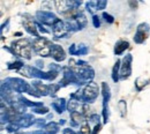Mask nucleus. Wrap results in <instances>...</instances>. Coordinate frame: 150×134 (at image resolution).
Segmentation results:
<instances>
[{
  "label": "nucleus",
  "instance_id": "nucleus-2",
  "mask_svg": "<svg viewBox=\"0 0 150 134\" xmlns=\"http://www.w3.org/2000/svg\"><path fill=\"white\" fill-rule=\"evenodd\" d=\"M33 42H34V39L31 38H20L13 40L11 44V48L14 52V56L27 59V60L31 59L33 52H34Z\"/></svg>",
  "mask_w": 150,
  "mask_h": 134
},
{
  "label": "nucleus",
  "instance_id": "nucleus-14",
  "mask_svg": "<svg viewBox=\"0 0 150 134\" xmlns=\"http://www.w3.org/2000/svg\"><path fill=\"white\" fill-rule=\"evenodd\" d=\"M131 44H129V40L126 38H121V39H118L117 43L114 44V49H113V53L115 56H121L124 55V52L129 49Z\"/></svg>",
  "mask_w": 150,
  "mask_h": 134
},
{
  "label": "nucleus",
  "instance_id": "nucleus-8",
  "mask_svg": "<svg viewBox=\"0 0 150 134\" xmlns=\"http://www.w3.org/2000/svg\"><path fill=\"white\" fill-rule=\"evenodd\" d=\"M35 19L39 23H42L43 26H49V27H53V24L59 20L53 12H47V11H43V9H38L35 12Z\"/></svg>",
  "mask_w": 150,
  "mask_h": 134
},
{
  "label": "nucleus",
  "instance_id": "nucleus-36",
  "mask_svg": "<svg viewBox=\"0 0 150 134\" xmlns=\"http://www.w3.org/2000/svg\"><path fill=\"white\" fill-rule=\"evenodd\" d=\"M44 61H43V59H37V60H35V67H37L38 69H42L43 71V68H44Z\"/></svg>",
  "mask_w": 150,
  "mask_h": 134
},
{
  "label": "nucleus",
  "instance_id": "nucleus-18",
  "mask_svg": "<svg viewBox=\"0 0 150 134\" xmlns=\"http://www.w3.org/2000/svg\"><path fill=\"white\" fill-rule=\"evenodd\" d=\"M120 68H121V60L117 59V61H115V64H114L112 68V72H111V77H112L114 83L120 81Z\"/></svg>",
  "mask_w": 150,
  "mask_h": 134
},
{
  "label": "nucleus",
  "instance_id": "nucleus-21",
  "mask_svg": "<svg viewBox=\"0 0 150 134\" xmlns=\"http://www.w3.org/2000/svg\"><path fill=\"white\" fill-rule=\"evenodd\" d=\"M24 66H25V65H24V62H23V61H20V60L8 61V62H7V69H9V71L15 69V71L20 72Z\"/></svg>",
  "mask_w": 150,
  "mask_h": 134
},
{
  "label": "nucleus",
  "instance_id": "nucleus-45",
  "mask_svg": "<svg viewBox=\"0 0 150 134\" xmlns=\"http://www.w3.org/2000/svg\"><path fill=\"white\" fill-rule=\"evenodd\" d=\"M22 35H23L22 33H15V35H14V36H22Z\"/></svg>",
  "mask_w": 150,
  "mask_h": 134
},
{
  "label": "nucleus",
  "instance_id": "nucleus-33",
  "mask_svg": "<svg viewBox=\"0 0 150 134\" xmlns=\"http://www.w3.org/2000/svg\"><path fill=\"white\" fill-rule=\"evenodd\" d=\"M91 21H93V26H94V28H96V29L100 28V18H99L98 15L95 14L94 16H93V19H91Z\"/></svg>",
  "mask_w": 150,
  "mask_h": 134
},
{
  "label": "nucleus",
  "instance_id": "nucleus-1",
  "mask_svg": "<svg viewBox=\"0 0 150 134\" xmlns=\"http://www.w3.org/2000/svg\"><path fill=\"white\" fill-rule=\"evenodd\" d=\"M68 66L72 68V71L75 73V75L80 80L82 86H87L90 83L95 77V71L94 68L89 65V62L84 60H75L71 58L68 60Z\"/></svg>",
  "mask_w": 150,
  "mask_h": 134
},
{
  "label": "nucleus",
  "instance_id": "nucleus-34",
  "mask_svg": "<svg viewBox=\"0 0 150 134\" xmlns=\"http://www.w3.org/2000/svg\"><path fill=\"white\" fill-rule=\"evenodd\" d=\"M46 124H47V123H46V119H44V118L36 119V126H37L39 130H43V128L45 127Z\"/></svg>",
  "mask_w": 150,
  "mask_h": 134
},
{
  "label": "nucleus",
  "instance_id": "nucleus-37",
  "mask_svg": "<svg viewBox=\"0 0 150 134\" xmlns=\"http://www.w3.org/2000/svg\"><path fill=\"white\" fill-rule=\"evenodd\" d=\"M76 44L75 43H73V44H71L69 45V48H68V52H69V55L71 56H75L76 55Z\"/></svg>",
  "mask_w": 150,
  "mask_h": 134
},
{
  "label": "nucleus",
  "instance_id": "nucleus-6",
  "mask_svg": "<svg viewBox=\"0 0 150 134\" xmlns=\"http://www.w3.org/2000/svg\"><path fill=\"white\" fill-rule=\"evenodd\" d=\"M2 82H5L14 93L20 94V95L25 94V93L28 94V91L31 88V84L21 77H6V80H4Z\"/></svg>",
  "mask_w": 150,
  "mask_h": 134
},
{
  "label": "nucleus",
  "instance_id": "nucleus-42",
  "mask_svg": "<svg viewBox=\"0 0 150 134\" xmlns=\"http://www.w3.org/2000/svg\"><path fill=\"white\" fill-rule=\"evenodd\" d=\"M69 125H71V126H72V127H79V126H80V125H79V124H76V123H75V121H72V120H71V121H69Z\"/></svg>",
  "mask_w": 150,
  "mask_h": 134
},
{
  "label": "nucleus",
  "instance_id": "nucleus-44",
  "mask_svg": "<svg viewBox=\"0 0 150 134\" xmlns=\"http://www.w3.org/2000/svg\"><path fill=\"white\" fill-rule=\"evenodd\" d=\"M47 118H49V119H52V118H53V115H52V113H49V115H47Z\"/></svg>",
  "mask_w": 150,
  "mask_h": 134
},
{
  "label": "nucleus",
  "instance_id": "nucleus-17",
  "mask_svg": "<svg viewBox=\"0 0 150 134\" xmlns=\"http://www.w3.org/2000/svg\"><path fill=\"white\" fill-rule=\"evenodd\" d=\"M67 102H66V99L64 98V97H60V98H57L54 102H52L51 103V108L56 111L57 113H59V115H61L62 112H65V110L67 109Z\"/></svg>",
  "mask_w": 150,
  "mask_h": 134
},
{
  "label": "nucleus",
  "instance_id": "nucleus-12",
  "mask_svg": "<svg viewBox=\"0 0 150 134\" xmlns=\"http://www.w3.org/2000/svg\"><path fill=\"white\" fill-rule=\"evenodd\" d=\"M51 28H52V35L56 38H69V36L72 35L71 33L67 31L65 21H62L61 19L58 20Z\"/></svg>",
  "mask_w": 150,
  "mask_h": 134
},
{
  "label": "nucleus",
  "instance_id": "nucleus-32",
  "mask_svg": "<svg viewBox=\"0 0 150 134\" xmlns=\"http://www.w3.org/2000/svg\"><path fill=\"white\" fill-rule=\"evenodd\" d=\"M36 24H37V29H38V33H39V34H44V35H45V34H51V33H52V31L47 30V29H46L42 23H39L38 21H36Z\"/></svg>",
  "mask_w": 150,
  "mask_h": 134
},
{
  "label": "nucleus",
  "instance_id": "nucleus-31",
  "mask_svg": "<svg viewBox=\"0 0 150 134\" xmlns=\"http://www.w3.org/2000/svg\"><path fill=\"white\" fill-rule=\"evenodd\" d=\"M33 113H37V115H49V108H46V106L35 108V109H33Z\"/></svg>",
  "mask_w": 150,
  "mask_h": 134
},
{
  "label": "nucleus",
  "instance_id": "nucleus-7",
  "mask_svg": "<svg viewBox=\"0 0 150 134\" xmlns=\"http://www.w3.org/2000/svg\"><path fill=\"white\" fill-rule=\"evenodd\" d=\"M61 72H62V79L58 82L61 88L67 87L69 84H75V86H79V87L82 86V83L80 82V80L77 79V77L75 75V73L72 71V68L69 66H64Z\"/></svg>",
  "mask_w": 150,
  "mask_h": 134
},
{
  "label": "nucleus",
  "instance_id": "nucleus-16",
  "mask_svg": "<svg viewBox=\"0 0 150 134\" xmlns=\"http://www.w3.org/2000/svg\"><path fill=\"white\" fill-rule=\"evenodd\" d=\"M100 94L103 97V108H109V102L111 99V88L108 82H102L100 84Z\"/></svg>",
  "mask_w": 150,
  "mask_h": 134
},
{
  "label": "nucleus",
  "instance_id": "nucleus-29",
  "mask_svg": "<svg viewBox=\"0 0 150 134\" xmlns=\"http://www.w3.org/2000/svg\"><path fill=\"white\" fill-rule=\"evenodd\" d=\"M102 18L104 19V21H105L108 24H112V23H114V21H115L114 16L111 15L110 13H108V12H103V13H102Z\"/></svg>",
  "mask_w": 150,
  "mask_h": 134
},
{
  "label": "nucleus",
  "instance_id": "nucleus-20",
  "mask_svg": "<svg viewBox=\"0 0 150 134\" xmlns=\"http://www.w3.org/2000/svg\"><path fill=\"white\" fill-rule=\"evenodd\" d=\"M150 83V79H147L144 77H139L135 80V89L136 91H142L144 87H147Z\"/></svg>",
  "mask_w": 150,
  "mask_h": 134
},
{
  "label": "nucleus",
  "instance_id": "nucleus-41",
  "mask_svg": "<svg viewBox=\"0 0 150 134\" xmlns=\"http://www.w3.org/2000/svg\"><path fill=\"white\" fill-rule=\"evenodd\" d=\"M128 5L131 6V8L133 11L137 8V1H128Z\"/></svg>",
  "mask_w": 150,
  "mask_h": 134
},
{
  "label": "nucleus",
  "instance_id": "nucleus-26",
  "mask_svg": "<svg viewBox=\"0 0 150 134\" xmlns=\"http://www.w3.org/2000/svg\"><path fill=\"white\" fill-rule=\"evenodd\" d=\"M80 104H81L80 102L74 101V99H71V101L68 102V104H67V110L69 111V113H71V112H74V111H77Z\"/></svg>",
  "mask_w": 150,
  "mask_h": 134
},
{
  "label": "nucleus",
  "instance_id": "nucleus-24",
  "mask_svg": "<svg viewBox=\"0 0 150 134\" xmlns=\"http://www.w3.org/2000/svg\"><path fill=\"white\" fill-rule=\"evenodd\" d=\"M118 109H119V112H120V116L122 118H125L126 115H127V103L125 99H120L118 102Z\"/></svg>",
  "mask_w": 150,
  "mask_h": 134
},
{
  "label": "nucleus",
  "instance_id": "nucleus-40",
  "mask_svg": "<svg viewBox=\"0 0 150 134\" xmlns=\"http://www.w3.org/2000/svg\"><path fill=\"white\" fill-rule=\"evenodd\" d=\"M9 21H11V20L7 19V20H6V22H4V23L1 24V28H0V30H1V35H2V31L5 30V28H7V27H8V24H9Z\"/></svg>",
  "mask_w": 150,
  "mask_h": 134
},
{
  "label": "nucleus",
  "instance_id": "nucleus-22",
  "mask_svg": "<svg viewBox=\"0 0 150 134\" xmlns=\"http://www.w3.org/2000/svg\"><path fill=\"white\" fill-rule=\"evenodd\" d=\"M88 53H89V48H88L87 44H84V43L77 44V46H76V55L75 56L81 57V56H87Z\"/></svg>",
  "mask_w": 150,
  "mask_h": 134
},
{
  "label": "nucleus",
  "instance_id": "nucleus-3",
  "mask_svg": "<svg viewBox=\"0 0 150 134\" xmlns=\"http://www.w3.org/2000/svg\"><path fill=\"white\" fill-rule=\"evenodd\" d=\"M20 73L22 75H24L25 77H30L34 80H46V81H53L56 80L59 73L53 72V71H49V72H43L42 69H38L35 66H30V65H25Z\"/></svg>",
  "mask_w": 150,
  "mask_h": 134
},
{
  "label": "nucleus",
  "instance_id": "nucleus-19",
  "mask_svg": "<svg viewBox=\"0 0 150 134\" xmlns=\"http://www.w3.org/2000/svg\"><path fill=\"white\" fill-rule=\"evenodd\" d=\"M43 131L45 132V134H57L60 131V125L59 123H56V121H50L45 125Z\"/></svg>",
  "mask_w": 150,
  "mask_h": 134
},
{
  "label": "nucleus",
  "instance_id": "nucleus-4",
  "mask_svg": "<svg viewBox=\"0 0 150 134\" xmlns=\"http://www.w3.org/2000/svg\"><path fill=\"white\" fill-rule=\"evenodd\" d=\"M53 43L46 37H38L35 38L33 42V49L34 52L38 55L40 58L51 57V50H52Z\"/></svg>",
  "mask_w": 150,
  "mask_h": 134
},
{
  "label": "nucleus",
  "instance_id": "nucleus-25",
  "mask_svg": "<svg viewBox=\"0 0 150 134\" xmlns=\"http://www.w3.org/2000/svg\"><path fill=\"white\" fill-rule=\"evenodd\" d=\"M86 11L94 16L95 12L98 11L97 9V1H87L86 2Z\"/></svg>",
  "mask_w": 150,
  "mask_h": 134
},
{
  "label": "nucleus",
  "instance_id": "nucleus-11",
  "mask_svg": "<svg viewBox=\"0 0 150 134\" xmlns=\"http://www.w3.org/2000/svg\"><path fill=\"white\" fill-rule=\"evenodd\" d=\"M132 62L133 55L127 53L121 60V68H120V80H127L132 75Z\"/></svg>",
  "mask_w": 150,
  "mask_h": 134
},
{
  "label": "nucleus",
  "instance_id": "nucleus-28",
  "mask_svg": "<svg viewBox=\"0 0 150 134\" xmlns=\"http://www.w3.org/2000/svg\"><path fill=\"white\" fill-rule=\"evenodd\" d=\"M6 130L8 133H18L20 130V126L16 123H11V124H7L6 125Z\"/></svg>",
  "mask_w": 150,
  "mask_h": 134
},
{
  "label": "nucleus",
  "instance_id": "nucleus-23",
  "mask_svg": "<svg viewBox=\"0 0 150 134\" xmlns=\"http://www.w3.org/2000/svg\"><path fill=\"white\" fill-rule=\"evenodd\" d=\"M69 117H71V119H72V121H75L76 124H83V123H86L87 120H84V116L81 115L80 112H77V111H74V112H71L69 113Z\"/></svg>",
  "mask_w": 150,
  "mask_h": 134
},
{
  "label": "nucleus",
  "instance_id": "nucleus-9",
  "mask_svg": "<svg viewBox=\"0 0 150 134\" xmlns=\"http://www.w3.org/2000/svg\"><path fill=\"white\" fill-rule=\"evenodd\" d=\"M150 34V26L147 22H141L135 30V35L133 37V40L135 44H143L147 38L149 37Z\"/></svg>",
  "mask_w": 150,
  "mask_h": 134
},
{
  "label": "nucleus",
  "instance_id": "nucleus-35",
  "mask_svg": "<svg viewBox=\"0 0 150 134\" xmlns=\"http://www.w3.org/2000/svg\"><path fill=\"white\" fill-rule=\"evenodd\" d=\"M106 6H108V1H106V0H98V1H97V9H98V11L105 9Z\"/></svg>",
  "mask_w": 150,
  "mask_h": 134
},
{
  "label": "nucleus",
  "instance_id": "nucleus-38",
  "mask_svg": "<svg viewBox=\"0 0 150 134\" xmlns=\"http://www.w3.org/2000/svg\"><path fill=\"white\" fill-rule=\"evenodd\" d=\"M62 134H76L75 131L72 128V127H66L62 130Z\"/></svg>",
  "mask_w": 150,
  "mask_h": 134
},
{
  "label": "nucleus",
  "instance_id": "nucleus-5",
  "mask_svg": "<svg viewBox=\"0 0 150 134\" xmlns=\"http://www.w3.org/2000/svg\"><path fill=\"white\" fill-rule=\"evenodd\" d=\"M100 89L98 87V84L91 81L90 83H88L87 86H84V88L81 90V103L84 104H91L96 102V99L98 98V95Z\"/></svg>",
  "mask_w": 150,
  "mask_h": 134
},
{
  "label": "nucleus",
  "instance_id": "nucleus-43",
  "mask_svg": "<svg viewBox=\"0 0 150 134\" xmlns=\"http://www.w3.org/2000/svg\"><path fill=\"white\" fill-rule=\"evenodd\" d=\"M65 124H66V119H60V120H59V125H60V126H62V125H65Z\"/></svg>",
  "mask_w": 150,
  "mask_h": 134
},
{
  "label": "nucleus",
  "instance_id": "nucleus-15",
  "mask_svg": "<svg viewBox=\"0 0 150 134\" xmlns=\"http://www.w3.org/2000/svg\"><path fill=\"white\" fill-rule=\"evenodd\" d=\"M31 86L40 94V96H50V84L43 83L42 80H33Z\"/></svg>",
  "mask_w": 150,
  "mask_h": 134
},
{
  "label": "nucleus",
  "instance_id": "nucleus-13",
  "mask_svg": "<svg viewBox=\"0 0 150 134\" xmlns=\"http://www.w3.org/2000/svg\"><path fill=\"white\" fill-rule=\"evenodd\" d=\"M51 57L53 58V60L56 62H61L64 60H66V51L64 50V48L59 44L52 45V50H51Z\"/></svg>",
  "mask_w": 150,
  "mask_h": 134
},
{
  "label": "nucleus",
  "instance_id": "nucleus-30",
  "mask_svg": "<svg viewBox=\"0 0 150 134\" xmlns=\"http://www.w3.org/2000/svg\"><path fill=\"white\" fill-rule=\"evenodd\" d=\"M88 121H89V124L93 123L95 125L100 124V116L98 115V113H91V115L89 116V118H88Z\"/></svg>",
  "mask_w": 150,
  "mask_h": 134
},
{
  "label": "nucleus",
  "instance_id": "nucleus-27",
  "mask_svg": "<svg viewBox=\"0 0 150 134\" xmlns=\"http://www.w3.org/2000/svg\"><path fill=\"white\" fill-rule=\"evenodd\" d=\"M77 134H91V128H90V125L88 121L83 123L80 126V131L77 132Z\"/></svg>",
  "mask_w": 150,
  "mask_h": 134
},
{
  "label": "nucleus",
  "instance_id": "nucleus-39",
  "mask_svg": "<svg viewBox=\"0 0 150 134\" xmlns=\"http://www.w3.org/2000/svg\"><path fill=\"white\" fill-rule=\"evenodd\" d=\"M100 128H102V123L100 124H97V125H95L94 127V131L91 132V134H97L99 131H100Z\"/></svg>",
  "mask_w": 150,
  "mask_h": 134
},
{
  "label": "nucleus",
  "instance_id": "nucleus-10",
  "mask_svg": "<svg viewBox=\"0 0 150 134\" xmlns=\"http://www.w3.org/2000/svg\"><path fill=\"white\" fill-rule=\"evenodd\" d=\"M22 24H23L24 30H25L30 36H34L35 38L40 37V34L38 33L37 24H36V19H34L30 14H24V15H23Z\"/></svg>",
  "mask_w": 150,
  "mask_h": 134
}]
</instances>
